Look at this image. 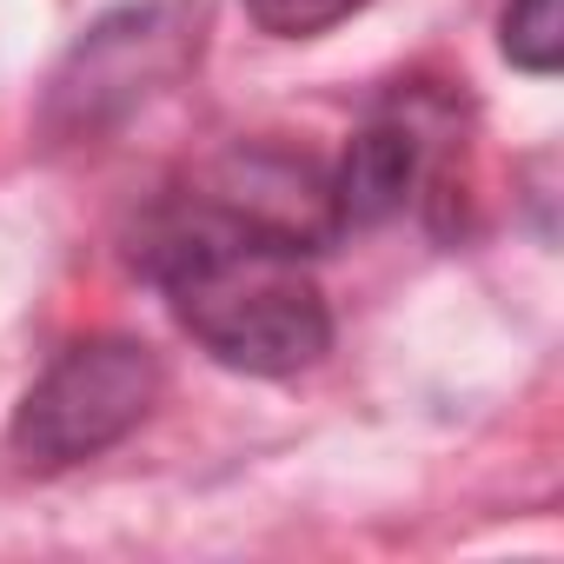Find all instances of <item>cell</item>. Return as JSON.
Returning <instances> with one entry per match:
<instances>
[{
	"label": "cell",
	"mask_w": 564,
	"mask_h": 564,
	"mask_svg": "<svg viewBox=\"0 0 564 564\" xmlns=\"http://www.w3.org/2000/svg\"><path fill=\"white\" fill-rule=\"evenodd\" d=\"M160 399V359L153 346L127 339V333H94L74 339L14 405V452L34 471H67L87 465L100 452H113L120 438L140 432V419Z\"/></svg>",
	"instance_id": "6da1fadb"
},
{
	"label": "cell",
	"mask_w": 564,
	"mask_h": 564,
	"mask_svg": "<svg viewBox=\"0 0 564 564\" xmlns=\"http://www.w3.org/2000/svg\"><path fill=\"white\" fill-rule=\"evenodd\" d=\"M359 8H366V0H246L252 28L272 34V41H313V34H326V28L352 21Z\"/></svg>",
	"instance_id": "8992f818"
},
{
	"label": "cell",
	"mask_w": 564,
	"mask_h": 564,
	"mask_svg": "<svg viewBox=\"0 0 564 564\" xmlns=\"http://www.w3.org/2000/svg\"><path fill=\"white\" fill-rule=\"evenodd\" d=\"M199 54V8L186 0H147V8H120L80 34L67 67L54 74V127L61 133H100L127 120L147 94L180 80Z\"/></svg>",
	"instance_id": "7a4b0ae2"
},
{
	"label": "cell",
	"mask_w": 564,
	"mask_h": 564,
	"mask_svg": "<svg viewBox=\"0 0 564 564\" xmlns=\"http://www.w3.org/2000/svg\"><path fill=\"white\" fill-rule=\"evenodd\" d=\"M206 199L239 232H252L259 246L286 252V259L326 252L346 232L339 206H333V173L306 153H286V147H232L213 166Z\"/></svg>",
	"instance_id": "3957f363"
},
{
	"label": "cell",
	"mask_w": 564,
	"mask_h": 564,
	"mask_svg": "<svg viewBox=\"0 0 564 564\" xmlns=\"http://www.w3.org/2000/svg\"><path fill=\"white\" fill-rule=\"evenodd\" d=\"M498 47H505L511 67L551 80L564 67V0H505Z\"/></svg>",
	"instance_id": "5b68a950"
},
{
	"label": "cell",
	"mask_w": 564,
	"mask_h": 564,
	"mask_svg": "<svg viewBox=\"0 0 564 564\" xmlns=\"http://www.w3.org/2000/svg\"><path fill=\"white\" fill-rule=\"evenodd\" d=\"M419 173H425V127H419L405 107L372 113V120L352 133L346 160L333 166L339 226L352 232V226H386V219H399L405 199H412V186H419Z\"/></svg>",
	"instance_id": "277c9868"
}]
</instances>
